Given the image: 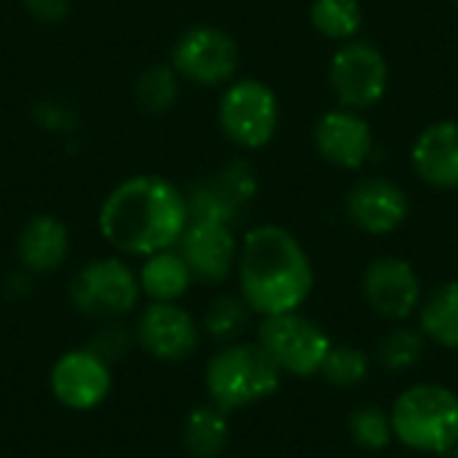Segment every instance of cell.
I'll return each mask as SVG.
<instances>
[{
	"mask_svg": "<svg viewBox=\"0 0 458 458\" xmlns=\"http://www.w3.org/2000/svg\"><path fill=\"white\" fill-rule=\"evenodd\" d=\"M191 223L188 193L164 174H131L99 204V236L123 258H148L177 247Z\"/></svg>",
	"mask_w": 458,
	"mask_h": 458,
	"instance_id": "cell-1",
	"label": "cell"
},
{
	"mask_svg": "<svg viewBox=\"0 0 458 458\" xmlns=\"http://www.w3.org/2000/svg\"><path fill=\"white\" fill-rule=\"evenodd\" d=\"M233 274L242 301L260 319L301 311L314 293V266L306 247L276 223L255 225L239 239Z\"/></svg>",
	"mask_w": 458,
	"mask_h": 458,
	"instance_id": "cell-2",
	"label": "cell"
},
{
	"mask_svg": "<svg viewBox=\"0 0 458 458\" xmlns=\"http://www.w3.org/2000/svg\"><path fill=\"white\" fill-rule=\"evenodd\" d=\"M394 443L421 456H451L458 445V392L437 381L405 386L389 408Z\"/></svg>",
	"mask_w": 458,
	"mask_h": 458,
	"instance_id": "cell-3",
	"label": "cell"
},
{
	"mask_svg": "<svg viewBox=\"0 0 458 458\" xmlns=\"http://www.w3.org/2000/svg\"><path fill=\"white\" fill-rule=\"evenodd\" d=\"M282 373L258 344H223L204 368V389L212 405L225 413L271 400L282 386Z\"/></svg>",
	"mask_w": 458,
	"mask_h": 458,
	"instance_id": "cell-4",
	"label": "cell"
},
{
	"mask_svg": "<svg viewBox=\"0 0 458 458\" xmlns=\"http://www.w3.org/2000/svg\"><path fill=\"white\" fill-rule=\"evenodd\" d=\"M67 298L81 317L115 322L137 309L142 293L129 260L123 255H105L83 263L72 274Z\"/></svg>",
	"mask_w": 458,
	"mask_h": 458,
	"instance_id": "cell-5",
	"label": "cell"
},
{
	"mask_svg": "<svg viewBox=\"0 0 458 458\" xmlns=\"http://www.w3.org/2000/svg\"><path fill=\"white\" fill-rule=\"evenodd\" d=\"M282 107L276 91L260 78H233L217 102V126L242 150L271 145L279 131Z\"/></svg>",
	"mask_w": 458,
	"mask_h": 458,
	"instance_id": "cell-6",
	"label": "cell"
},
{
	"mask_svg": "<svg viewBox=\"0 0 458 458\" xmlns=\"http://www.w3.org/2000/svg\"><path fill=\"white\" fill-rule=\"evenodd\" d=\"M255 344L268 354L282 376L293 378L319 376L325 357L333 349L330 333L303 311L263 317Z\"/></svg>",
	"mask_w": 458,
	"mask_h": 458,
	"instance_id": "cell-7",
	"label": "cell"
},
{
	"mask_svg": "<svg viewBox=\"0 0 458 458\" xmlns=\"http://www.w3.org/2000/svg\"><path fill=\"white\" fill-rule=\"evenodd\" d=\"M169 64L185 83L223 89L236 78L242 51L228 30L217 24H193L174 40Z\"/></svg>",
	"mask_w": 458,
	"mask_h": 458,
	"instance_id": "cell-8",
	"label": "cell"
},
{
	"mask_svg": "<svg viewBox=\"0 0 458 458\" xmlns=\"http://www.w3.org/2000/svg\"><path fill=\"white\" fill-rule=\"evenodd\" d=\"M327 83L338 107L365 113L376 107L389 89V62L376 43L362 38L346 40L330 56Z\"/></svg>",
	"mask_w": 458,
	"mask_h": 458,
	"instance_id": "cell-9",
	"label": "cell"
},
{
	"mask_svg": "<svg viewBox=\"0 0 458 458\" xmlns=\"http://www.w3.org/2000/svg\"><path fill=\"white\" fill-rule=\"evenodd\" d=\"M362 298L376 317L397 325L416 317L424 301V284L411 260L381 255L362 271Z\"/></svg>",
	"mask_w": 458,
	"mask_h": 458,
	"instance_id": "cell-10",
	"label": "cell"
},
{
	"mask_svg": "<svg viewBox=\"0 0 458 458\" xmlns=\"http://www.w3.org/2000/svg\"><path fill=\"white\" fill-rule=\"evenodd\" d=\"M48 389L54 400L75 413H86L99 408L113 389L110 362L102 360L89 346L70 349L56 357L48 373Z\"/></svg>",
	"mask_w": 458,
	"mask_h": 458,
	"instance_id": "cell-11",
	"label": "cell"
},
{
	"mask_svg": "<svg viewBox=\"0 0 458 458\" xmlns=\"http://www.w3.org/2000/svg\"><path fill=\"white\" fill-rule=\"evenodd\" d=\"M137 346L158 362H185L201 341V325L180 303H148L134 322Z\"/></svg>",
	"mask_w": 458,
	"mask_h": 458,
	"instance_id": "cell-12",
	"label": "cell"
},
{
	"mask_svg": "<svg viewBox=\"0 0 458 458\" xmlns=\"http://www.w3.org/2000/svg\"><path fill=\"white\" fill-rule=\"evenodd\" d=\"M344 207L349 223L368 236H392L411 215V199L405 188L389 177L357 180L349 188Z\"/></svg>",
	"mask_w": 458,
	"mask_h": 458,
	"instance_id": "cell-13",
	"label": "cell"
},
{
	"mask_svg": "<svg viewBox=\"0 0 458 458\" xmlns=\"http://www.w3.org/2000/svg\"><path fill=\"white\" fill-rule=\"evenodd\" d=\"M177 250L185 258L193 282L223 284L236 271L239 239L233 233V225L228 223L191 217L188 228L177 242Z\"/></svg>",
	"mask_w": 458,
	"mask_h": 458,
	"instance_id": "cell-14",
	"label": "cell"
},
{
	"mask_svg": "<svg viewBox=\"0 0 458 458\" xmlns=\"http://www.w3.org/2000/svg\"><path fill=\"white\" fill-rule=\"evenodd\" d=\"M188 193L191 217L236 225L258 193V177L247 161H231L212 180L196 182Z\"/></svg>",
	"mask_w": 458,
	"mask_h": 458,
	"instance_id": "cell-15",
	"label": "cell"
},
{
	"mask_svg": "<svg viewBox=\"0 0 458 458\" xmlns=\"http://www.w3.org/2000/svg\"><path fill=\"white\" fill-rule=\"evenodd\" d=\"M311 137H314L317 153L327 164L338 169H349V172L362 169L376 150V137H373L368 118L346 107H333L322 113L314 123Z\"/></svg>",
	"mask_w": 458,
	"mask_h": 458,
	"instance_id": "cell-16",
	"label": "cell"
},
{
	"mask_svg": "<svg viewBox=\"0 0 458 458\" xmlns=\"http://www.w3.org/2000/svg\"><path fill=\"white\" fill-rule=\"evenodd\" d=\"M413 172L437 191H458V121L445 118L421 129L411 148Z\"/></svg>",
	"mask_w": 458,
	"mask_h": 458,
	"instance_id": "cell-17",
	"label": "cell"
},
{
	"mask_svg": "<svg viewBox=\"0 0 458 458\" xmlns=\"http://www.w3.org/2000/svg\"><path fill=\"white\" fill-rule=\"evenodd\" d=\"M70 258V228L54 215L30 217L16 236V260L24 274H56Z\"/></svg>",
	"mask_w": 458,
	"mask_h": 458,
	"instance_id": "cell-18",
	"label": "cell"
},
{
	"mask_svg": "<svg viewBox=\"0 0 458 458\" xmlns=\"http://www.w3.org/2000/svg\"><path fill=\"white\" fill-rule=\"evenodd\" d=\"M137 282L148 303H180L193 287V274L177 247L142 258Z\"/></svg>",
	"mask_w": 458,
	"mask_h": 458,
	"instance_id": "cell-19",
	"label": "cell"
},
{
	"mask_svg": "<svg viewBox=\"0 0 458 458\" xmlns=\"http://www.w3.org/2000/svg\"><path fill=\"white\" fill-rule=\"evenodd\" d=\"M416 319V327L432 346L458 352V279H448L424 295Z\"/></svg>",
	"mask_w": 458,
	"mask_h": 458,
	"instance_id": "cell-20",
	"label": "cell"
},
{
	"mask_svg": "<svg viewBox=\"0 0 458 458\" xmlns=\"http://www.w3.org/2000/svg\"><path fill=\"white\" fill-rule=\"evenodd\" d=\"M231 440L228 413L212 403L196 405L182 421V445L193 458H217Z\"/></svg>",
	"mask_w": 458,
	"mask_h": 458,
	"instance_id": "cell-21",
	"label": "cell"
},
{
	"mask_svg": "<svg viewBox=\"0 0 458 458\" xmlns=\"http://www.w3.org/2000/svg\"><path fill=\"white\" fill-rule=\"evenodd\" d=\"M427 346H429V341L424 338V333L416 325L397 322L376 344V357L373 360L386 373H408V370L421 365V360L427 354Z\"/></svg>",
	"mask_w": 458,
	"mask_h": 458,
	"instance_id": "cell-22",
	"label": "cell"
},
{
	"mask_svg": "<svg viewBox=\"0 0 458 458\" xmlns=\"http://www.w3.org/2000/svg\"><path fill=\"white\" fill-rule=\"evenodd\" d=\"M309 21L322 38L341 46L346 40L360 38L365 11L360 0H314L309 8Z\"/></svg>",
	"mask_w": 458,
	"mask_h": 458,
	"instance_id": "cell-23",
	"label": "cell"
},
{
	"mask_svg": "<svg viewBox=\"0 0 458 458\" xmlns=\"http://www.w3.org/2000/svg\"><path fill=\"white\" fill-rule=\"evenodd\" d=\"M370 373H373V354L349 344H333L319 370V376L338 389H357L370 378Z\"/></svg>",
	"mask_w": 458,
	"mask_h": 458,
	"instance_id": "cell-24",
	"label": "cell"
},
{
	"mask_svg": "<svg viewBox=\"0 0 458 458\" xmlns=\"http://www.w3.org/2000/svg\"><path fill=\"white\" fill-rule=\"evenodd\" d=\"M346 432L352 443L362 451L378 454L386 451L394 443V427L392 416L381 405H360L346 419Z\"/></svg>",
	"mask_w": 458,
	"mask_h": 458,
	"instance_id": "cell-25",
	"label": "cell"
},
{
	"mask_svg": "<svg viewBox=\"0 0 458 458\" xmlns=\"http://www.w3.org/2000/svg\"><path fill=\"white\" fill-rule=\"evenodd\" d=\"M250 317H252V311L242 301V295L239 298L236 295H220L207 306L204 319H201V330L220 344H233L247 330Z\"/></svg>",
	"mask_w": 458,
	"mask_h": 458,
	"instance_id": "cell-26",
	"label": "cell"
},
{
	"mask_svg": "<svg viewBox=\"0 0 458 458\" xmlns=\"http://www.w3.org/2000/svg\"><path fill=\"white\" fill-rule=\"evenodd\" d=\"M180 83L182 81L172 70V64H150L148 70H142L134 86L140 107L148 113H166L180 97Z\"/></svg>",
	"mask_w": 458,
	"mask_h": 458,
	"instance_id": "cell-27",
	"label": "cell"
},
{
	"mask_svg": "<svg viewBox=\"0 0 458 458\" xmlns=\"http://www.w3.org/2000/svg\"><path fill=\"white\" fill-rule=\"evenodd\" d=\"M126 344H129L126 330H123V327H118V325H110V322H107V327H105V330H99V335L94 338V344H91L89 349H91V352H97L102 360L113 362V360H118V357L126 352Z\"/></svg>",
	"mask_w": 458,
	"mask_h": 458,
	"instance_id": "cell-28",
	"label": "cell"
},
{
	"mask_svg": "<svg viewBox=\"0 0 458 458\" xmlns=\"http://www.w3.org/2000/svg\"><path fill=\"white\" fill-rule=\"evenodd\" d=\"M24 8L38 24H59L70 11V0H24Z\"/></svg>",
	"mask_w": 458,
	"mask_h": 458,
	"instance_id": "cell-29",
	"label": "cell"
},
{
	"mask_svg": "<svg viewBox=\"0 0 458 458\" xmlns=\"http://www.w3.org/2000/svg\"><path fill=\"white\" fill-rule=\"evenodd\" d=\"M451 458H458V445H456V448H454V454H451Z\"/></svg>",
	"mask_w": 458,
	"mask_h": 458,
	"instance_id": "cell-30",
	"label": "cell"
},
{
	"mask_svg": "<svg viewBox=\"0 0 458 458\" xmlns=\"http://www.w3.org/2000/svg\"><path fill=\"white\" fill-rule=\"evenodd\" d=\"M451 3H454V5H456V8H458V0H451Z\"/></svg>",
	"mask_w": 458,
	"mask_h": 458,
	"instance_id": "cell-31",
	"label": "cell"
}]
</instances>
